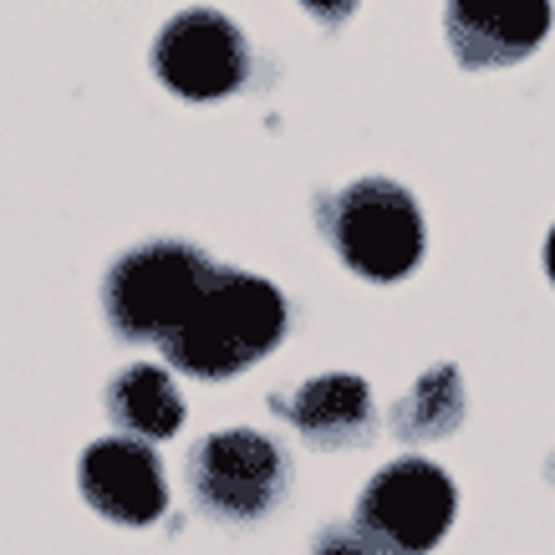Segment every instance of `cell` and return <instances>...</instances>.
<instances>
[{
	"instance_id": "cell-1",
	"label": "cell",
	"mask_w": 555,
	"mask_h": 555,
	"mask_svg": "<svg viewBox=\"0 0 555 555\" xmlns=\"http://www.w3.org/2000/svg\"><path fill=\"white\" fill-rule=\"evenodd\" d=\"M286 326L291 306L275 281L250 275L240 266H215L209 286L194 296V306L184 311V321L173 326V337L158 352L173 372L219 383V377H240L260 357L275 352Z\"/></svg>"
},
{
	"instance_id": "cell-2",
	"label": "cell",
	"mask_w": 555,
	"mask_h": 555,
	"mask_svg": "<svg viewBox=\"0 0 555 555\" xmlns=\"http://www.w3.org/2000/svg\"><path fill=\"white\" fill-rule=\"evenodd\" d=\"M215 275V260L189 240H143L122 250L102 275V317L118 341H153L164 347L173 326L184 321L204 286Z\"/></svg>"
},
{
	"instance_id": "cell-3",
	"label": "cell",
	"mask_w": 555,
	"mask_h": 555,
	"mask_svg": "<svg viewBox=\"0 0 555 555\" xmlns=\"http://www.w3.org/2000/svg\"><path fill=\"white\" fill-rule=\"evenodd\" d=\"M321 230L362 281H403L423 260L418 199L398 179H357L321 199Z\"/></svg>"
},
{
	"instance_id": "cell-4",
	"label": "cell",
	"mask_w": 555,
	"mask_h": 555,
	"mask_svg": "<svg viewBox=\"0 0 555 555\" xmlns=\"http://www.w3.org/2000/svg\"><path fill=\"white\" fill-rule=\"evenodd\" d=\"M184 479L199 515L219 525H255L291 494V459L260 428H219L184 459Z\"/></svg>"
},
{
	"instance_id": "cell-5",
	"label": "cell",
	"mask_w": 555,
	"mask_h": 555,
	"mask_svg": "<svg viewBox=\"0 0 555 555\" xmlns=\"http://www.w3.org/2000/svg\"><path fill=\"white\" fill-rule=\"evenodd\" d=\"M459 509L454 479L428 459H392L352 509V540L372 555H428Z\"/></svg>"
},
{
	"instance_id": "cell-6",
	"label": "cell",
	"mask_w": 555,
	"mask_h": 555,
	"mask_svg": "<svg viewBox=\"0 0 555 555\" xmlns=\"http://www.w3.org/2000/svg\"><path fill=\"white\" fill-rule=\"evenodd\" d=\"M153 72L184 102H224L250 82V41L224 11L189 5L153 36Z\"/></svg>"
},
{
	"instance_id": "cell-7",
	"label": "cell",
	"mask_w": 555,
	"mask_h": 555,
	"mask_svg": "<svg viewBox=\"0 0 555 555\" xmlns=\"http://www.w3.org/2000/svg\"><path fill=\"white\" fill-rule=\"evenodd\" d=\"M551 0H449L443 36L464 72H500L525 62L551 36Z\"/></svg>"
},
{
	"instance_id": "cell-8",
	"label": "cell",
	"mask_w": 555,
	"mask_h": 555,
	"mask_svg": "<svg viewBox=\"0 0 555 555\" xmlns=\"http://www.w3.org/2000/svg\"><path fill=\"white\" fill-rule=\"evenodd\" d=\"M82 500L113 525H153L169 509V479L149 443L138 438H98L77 464Z\"/></svg>"
},
{
	"instance_id": "cell-9",
	"label": "cell",
	"mask_w": 555,
	"mask_h": 555,
	"mask_svg": "<svg viewBox=\"0 0 555 555\" xmlns=\"http://www.w3.org/2000/svg\"><path fill=\"white\" fill-rule=\"evenodd\" d=\"M275 413L311 443V449H352L367 443L377 428L372 387L357 372H321L311 383L275 398Z\"/></svg>"
},
{
	"instance_id": "cell-10",
	"label": "cell",
	"mask_w": 555,
	"mask_h": 555,
	"mask_svg": "<svg viewBox=\"0 0 555 555\" xmlns=\"http://www.w3.org/2000/svg\"><path fill=\"white\" fill-rule=\"evenodd\" d=\"M102 408L122 428V438H138V443H158L184 428V398H179L169 367H158V362H128L102 387Z\"/></svg>"
},
{
	"instance_id": "cell-11",
	"label": "cell",
	"mask_w": 555,
	"mask_h": 555,
	"mask_svg": "<svg viewBox=\"0 0 555 555\" xmlns=\"http://www.w3.org/2000/svg\"><path fill=\"white\" fill-rule=\"evenodd\" d=\"M469 413V392H464V377H459L454 362H438L408 387L398 408H392V434L403 443H438L449 438Z\"/></svg>"
},
{
	"instance_id": "cell-12",
	"label": "cell",
	"mask_w": 555,
	"mask_h": 555,
	"mask_svg": "<svg viewBox=\"0 0 555 555\" xmlns=\"http://www.w3.org/2000/svg\"><path fill=\"white\" fill-rule=\"evenodd\" d=\"M306 16L317 21V26H326V31H337V26H347V21L357 16V5L362 0H296Z\"/></svg>"
},
{
	"instance_id": "cell-13",
	"label": "cell",
	"mask_w": 555,
	"mask_h": 555,
	"mask_svg": "<svg viewBox=\"0 0 555 555\" xmlns=\"http://www.w3.org/2000/svg\"><path fill=\"white\" fill-rule=\"evenodd\" d=\"M311 555H372V551H362L352 540V530H326V535L317 540V551Z\"/></svg>"
},
{
	"instance_id": "cell-14",
	"label": "cell",
	"mask_w": 555,
	"mask_h": 555,
	"mask_svg": "<svg viewBox=\"0 0 555 555\" xmlns=\"http://www.w3.org/2000/svg\"><path fill=\"white\" fill-rule=\"evenodd\" d=\"M545 275H551V286H555V224H551V235H545Z\"/></svg>"
}]
</instances>
